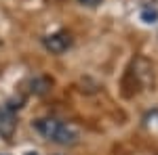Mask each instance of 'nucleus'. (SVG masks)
Here are the masks:
<instances>
[{
	"instance_id": "8",
	"label": "nucleus",
	"mask_w": 158,
	"mask_h": 155,
	"mask_svg": "<svg viewBox=\"0 0 158 155\" xmlns=\"http://www.w3.org/2000/svg\"><path fill=\"white\" fill-rule=\"evenodd\" d=\"M27 155H36V153H27Z\"/></svg>"
},
{
	"instance_id": "6",
	"label": "nucleus",
	"mask_w": 158,
	"mask_h": 155,
	"mask_svg": "<svg viewBox=\"0 0 158 155\" xmlns=\"http://www.w3.org/2000/svg\"><path fill=\"white\" fill-rule=\"evenodd\" d=\"M80 4H85V6H97L101 0H78Z\"/></svg>"
},
{
	"instance_id": "3",
	"label": "nucleus",
	"mask_w": 158,
	"mask_h": 155,
	"mask_svg": "<svg viewBox=\"0 0 158 155\" xmlns=\"http://www.w3.org/2000/svg\"><path fill=\"white\" fill-rule=\"evenodd\" d=\"M133 73L141 86H152L154 84V67L146 57H137L133 61Z\"/></svg>"
},
{
	"instance_id": "1",
	"label": "nucleus",
	"mask_w": 158,
	"mask_h": 155,
	"mask_svg": "<svg viewBox=\"0 0 158 155\" xmlns=\"http://www.w3.org/2000/svg\"><path fill=\"white\" fill-rule=\"evenodd\" d=\"M34 128L44 138H49L57 145H63V147H72L78 143V132L70 124H65L57 118H40L34 122Z\"/></svg>"
},
{
	"instance_id": "7",
	"label": "nucleus",
	"mask_w": 158,
	"mask_h": 155,
	"mask_svg": "<svg viewBox=\"0 0 158 155\" xmlns=\"http://www.w3.org/2000/svg\"><path fill=\"white\" fill-rule=\"evenodd\" d=\"M156 17H158V15H156V11H152V13H150V11H146V13H143V19H146V21H150V19H156Z\"/></svg>"
},
{
	"instance_id": "2",
	"label": "nucleus",
	"mask_w": 158,
	"mask_h": 155,
	"mask_svg": "<svg viewBox=\"0 0 158 155\" xmlns=\"http://www.w3.org/2000/svg\"><path fill=\"white\" fill-rule=\"evenodd\" d=\"M42 44L44 48L53 52V55H61V52H65L68 48L72 46V36L68 34V32H55V34H51V36L42 38Z\"/></svg>"
},
{
	"instance_id": "5",
	"label": "nucleus",
	"mask_w": 158,
	"mask_h": 155,
	"mask_svg": "<svg viewBox=\"0 0 158 155\" xmlns=\"http://www.w3.org/2000/svg\"><path fill=\"white\" fill-rule=\"evenodd\" d=\"M51 88H53V80L47 78V76H36V78L30 82V90H32V95H36V96L49 95Z\"/></svg>"
},
{
	"instance_id": "4",
	"label": "nucleus",
	"mask_w": 158,
	"mask_h": 155,
	"mask_svg": "<svg viewBox=\"0 0 158 155\" xmlns=\"http://www.w3.org/2000/svg\"><path fill=\"white\" fill-rule=\"evenodd\" d=\"M15 111L11 107H4L0 109V134L2 136H6V138H11L13 132H15V126H17V122H15Z\"/></svg>"
}]
</instances>
